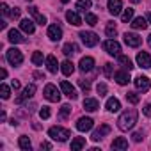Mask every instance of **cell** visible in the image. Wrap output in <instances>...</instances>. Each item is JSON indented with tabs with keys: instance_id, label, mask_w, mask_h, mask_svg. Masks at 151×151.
Segmentation results:
<instances>
[{
	"instance_id": "cell-1",
	"label": "cell",
	"mask_w": 151,
	"mask_h": 151,
	"mask_svg": "<svg viewBox=\"0 0 151 151\" xmlns=\"http://www.w3.org/2000/svg\"><path fill=\"white\" fill-rule=\"evenodd\" d=\"M137 117H139V114H137L135 109H128V110H124V112L119 116V119H117V126H119V130H123V132L132 130V128L135 126V123H137Z\"/></svg>"
},
{
	"instance_id": "cell-2",
	"label": "cell",
	"mask_w": 151,
	"mask_h": 151,
	"mask_svg": "<svg viewBox=\"0 0 151 151\" xmlns=\"http://www.w3.org/2000/svg\"><path fill=\"white\" fill-rule=\"evenodd\" d=\"M48 135H50L53 140H59V142H66V140H68V137H71L69 130L60 128V126H52V128L48 130Z\"/></svg>"
},
{
	"instance_id": "cell-3",
	"label": "cell",
	"mask_w": 151,
	"mask_h": 151,
	"mask_svg": "<svg viewBox=\"0 0 151 151\" xmlns=\"http://www.w3.org/2000/svg\"><path fill=\"white\" fill-rule=\"evenodd\" d=\"M103 48H105V52L109 53V55H121V45L116 41V39H107L105 43H103Z\"/></svg>"
},
{
	"instance_id": "cell-4",
	"label": "cell",
	"mask_w": 151,
	"mask_h": 151,
	"mask_svg": "<svg viewBox=\"0 0 151 151\" xmlns=\"http://www.w3.org/2000/svg\"><path fill=\"white\" fill-rule=\"evenodd\" d=\"M7 60H9V64H13V66H20L22 62H23V53L18 50V48H11V50H7Z\"/></svg>"
},
{
	"instance_id": "cell-5",
	"label": "cell",
	"mask_w": 151,
	"mask_h": 151,
	"mask_svg": "<svg viewBox=\"0 0 151 151\" xmlns=\"http://www.w3.org/2000/svg\"><path fill=\"white\" fill-rule=\"evenodd\" d=\"M45 98L48 101H59L60 100V93L57 91V87L53 84H46V87H45Z\"/></svg>"
},
{
	"instance_id": "cell-6",
	"label": "cell",
	"mask_w": 151,
	"mask_h": 151,
	"mask_svg": "<svg viewBox=\"0 0 151 151\" xmlns=\"http://www.w3.org/2000/svg\"><path fill=\"white\" fill-rule=\"evenodd\" d=\"M80 39H82V43L86 45V46H96L98 45V36L94 34V32H80Z\"/></svg>"
},
{
	"instance_id": "cell-7",
	"label": "cell",
	"mask_w": 151,
	"mask_h": 151,
	"mask_svg": "<svg viewBox=\"0 0 151 151\" xmlns=\"http://www.w3.org/2000/svg\"><path fill=\"white\" fill-rule=\"evenodd\" d=\"M133 82H135V87H137V91H142V93H146V91H149V89H151V80H149L147 77H142V75H140V77H137Z\"/></svg>"
},
{
	"instance_id": "cell-8",
	"label": "cell",
	"mask_w": 151,
	"mask_h": 151,
	"mask_svg": "<svg viewBox=\"0 0 151 151\" xmlns=\"http://www.w3.org/2000/svg\"><path fill=\"white\" fill-rule=\"evenodd\" d=\"M60 91H62L69 100H77V96H78V94H77V89H75L69 82H66V80L60 82Z\"/></svg>"
},
{
	"instance_id": "cell-9",
	"label": "cell",
	"mask_w": 151,
	"mask_h": 151,
	"mask_svg": "<svg viewBox=\"0 0 151 151\" xmlns=\"http://www.w3.org/2000/svg\"><path fill=\"white\" fill-rule=\"evenodd\" d=\"M124 43H126L128 46H132V48H137V46H140L142 39H140V36L135 34V32H126V34H124Z\"/></svg>"
},
{
	"instance_id": "cell-10",
	"label": "cell",
	"mask_w": 151,
	"mask_h": 151,
	"mask_svg": "<svg viewBox=\"0 0 151 151\" xmlns=\"http://www.w3.org/2000/svg\"><path fill=\"white\" fill-rule=\"evenodd\" d=\"M34 93H36V86H34V84H29V86L23 89V93L16 98V103H23V101H27L29 98L34 96Z\"/></svg>"
},
{
	"instance_id": "cell-11",
	"label": "cell",
	"mask_w": 151,
	"mask_h": 151,
	"mask_svg": "<svg viewBox=\"0 0 151 151\" xmlns=\"http://www.w3.org/2000/svg\"><path fill=\"white\" fill-rule=\"evenodd\" d=\"M137 64H139L142 69L151 68V55H149L147 52H139V53H137Z\"/></svg>"
},
{
	"instance_id": "cell-12",
	"label": "cell",
	"mask_w": 151,
	"mask_h": 151,
	"mask_svg": "<svg viewBox=\"0 0 151 151\" xmlns=\"http://www.w3.org/2000/svg\"><path fill=\"white\" fill-rule=\"evenodd\" d=\"M48 37H50L52 41H59V39L62 37V29H60L57 23L50 25V27H48Z\"/></svg>"
},
{
	"instance_id": "cell-13",
	"label": "cell",
	"mask_w": 151,
	"mask_h": 151,
	"mask_svg": "<svg viewBox=\"0 0 151 151\" xmlns=\"http://www.w3.org/2000/svg\"><path fill=\"white\" fill-rule=\"evenodd\" d=\"M93 119L91 117H80L78 121H77V128H78V132H89L91 128H93Z\"/></svg>"
},
{
	"instance_id": "cell-14",
	"label": "cell",
	"mask_w": 151,
	"mask_h": 151,
	"mask_svg": "<svg viewBox=\"0 0 151 151\" xmlns=\"http://www.w3.org/2000/svg\"><path fill=\"white\" fill-rule=\"evenodd\" d=\"M109 133H110V126H109V124H101V126L93 133V137H91V139H93L94 142H98V140H101V139H103L105 135H109Z\"/></svg>"
},
{
	"instance_id": "cell-15",
	"label": "cell",
	"mask_w": 151,
	"mask_h": 151,
	"mask_svg": "<svg viewBox=\"0 0 151 151\" xmlns=\"http://www.w3.org/2000/svg\"><path fill=\"white\" fill-rule=\"evenodd\" d=\"M121 9H123V2H121V0H109V13L112 16L121 14Z\"/></svg>"
},
{
	"instance_id": "cell-16",
	"label": "cell",
	"mask_w": 151,
	"mask_h": 151,
	"mask_svg": "<svg viewBox=\"0 0 151 151\" xmlns=\"http://www.w3.org/2000/svg\"><path fill=\"white\" fill-rule=\"evenodd\" d=\"M94 68V59L93 57H82L80 59V71L87 73V71H93Z\"/></svg>"
},
{
	"instance_id": "cell-17",
	"label": "cell",
	"mask_w": 151,
	"mask_h": 151,
	"mask_svg": "<svg viewBox=\"0 0 151 151\" xmlns=\"http://www.w3.org/2000/svg\"><path fill=\"white\" fill-rule=\"evenodd\" d=\"M114 78H116V82L119 84V86H126L128 82H130V71H117L116 75H114Z\"/></svg>"
},
{
	"instance_id": "cell-18",
	"label": "cell",
	"mask_w": 151,
	"mask_h": 151,
	"mask_svg": "<svg viewBox=\"0 0 151 151\" xmlns=\"http://www.w3.org/2000/svg\"><path fill=\"white\" fill-rule=\"evenodd\" d=\"M29 13L32 14V18L36 20V23H39V25H45V23H46V18H45V14H41V13L37 11V7L30 6V7H29Z\"/></svg>"
},
{
	"instance_id": "cell-19",
	"label": "cell",
	"mask_w": 151,
	"mask_h": 151,
	"mask_svg": "<svg viewBox=\"0 0 151 151\" xmlns=\"http://www.w3.org/2000/svg\"><path fill=\"white\" fill-rule=\"evenodd\" d=\"M7 39H9L11 43H14V45H18V43H25V37H23L18 30H14V29H11V30H9Z\"/></svg>"
},
{
	"instance_id": "cell-20",
	"label": "cell",
	"mask_w": 151,
	"mask_h": 151,
	"mask_svg": "<svg viewBox=\"0 0 151 151\" xmlns=\"http://www.w3.org/2000/svg\"><path fill=\"white\" fill-rule=\"evenodd\" d=\"M66 20L71 23V25H75V27H78V25H82V18L75 13V11H68L66 13Z\"/></svg>"
},
{
	"instance_id": "cell-21",
	"label": "cell",
	"mask_w": 151,
	"mask_h": 151,
	"mask_svg": "<svg viewBox=\"0 0 151 151\" xmlns=\"http://www.w3.org/2000/svg\"><path fill=\"white\" fill-rule=\"evenodd\" d=\"M84 109L89 110V112H94V110L100 109V103H98V100H94V98H86V100H84Z\"/></svg>"
},
{
	"instance_id": "cell-22",
	"label": "cell",
	"mask_w": 151,
	"mask_h": 151,
	"mask_svg": "<svg viewBox=\"0 0 151 151\" xmlns=\"http://www.w3.org/2000/svg\"><path fill=\"white\" fill-rule=\"evenodd\" d=\"M105 107H107V110H109V112H117V110L121 109V101H119L117 98H109Z\"/></svg>"
},
{
	"instance_id": "cell-23",
	"label": "cell",
	"mask_w": 151,
	"mask_h": 151,
	"mask_svg": "<svg viewBox=\"0 0 151 151\" xmlns=\"http://www.w3.org/2000/svg\"><path fill=\"white\" fill-rule=\"evenodd\" d=\"M132 27H133L135 30H144V29L147 27V20H146V18H142V16H139V18H133V22H132Z\"/></svg>"
},
{
	"instance_id": "cell-24",
	"label": "cell",
	"mask_w": 151,
	"mask_h": 151,
	"mask_svg": "<svg viewBox=\"0 0 151 151\" xmlns=\"http://www.w3.org/2000/svg\"><path fill=\"white\" fill-rule=\"evenodd\" d=\"M20 29H22L23 32H27V34H34V30H36L34 22H30V20H22V22H20Z\"/></svg>"
},
{
	"instance_id": "cell-25",
	"label": "cell",
	"mask_w": 151,
	"mask_h": 151,
	"mask_svg": "<svg viewBox=\"0 0 151 151\" xmlns=\"http://www.w3.org/2000/svg\"><path fill=\"white\" fill-rule=\"evenodd\" d=\"M46 68H48L50 73H57V69H59V62H57V59H55L53 55H48V57H46Z\"/></svg>"
},
{
	"instance_id": "cell-26",
	"label": "cell",
	"mask_w": 151,
	"mask_h": 151,
	"mask_svg": "<svg viewBox=\"0 0 151 151\" xmlns=\"http://www.w3.org/2000/svg\"><path fill=\"white\" fill-rule=\"evenodd\" d=\"M82 147H86V139H84V137H75V139L71 140V149H73V151H78V149H82Z\"/></svg>"
},
{
	"instance_id": "cell-27",
	"label": "cell",
	"mask_w": 151,
	"mask_h": 151,
	"mask_svg": "<svg viewBox=\"0 0 151 151\" xmlns=\"http://www.w3.org/2000/svg\"><path fill=\"white\" fill-rule=\"evenodd\" d=\"M60 69H62V73L66 75V77H69V75H73V71H75V64L71 60H64L60 64Z\"/></svg>"
},
{
	"instance_id": "cell-28",
	"label": "cell",
	"mask_w": 151,
	"mask_h": 151,
	"mask_svg": "<svg viewBox=\"0 0 151 151\" xmlns=\"http://www.w3.org/2000/svg\"><path fill=\"white\" fill-rule=\"evenodd\" d=\"M77 52H78V46L75 45V43H66L64 48H62V53H64L66 57H69V55H73V53H77Z\"/></svg>"
},
{
	"instance_id": "cell-29",
	"label": "cell",
	"mask_w": 151,
	"mask_h": 151,
	"mask_svg": "<svg viewBox=\"0 0 151 151\" xmlns=\"http://www.w3.org/2000/svg\"><path fill=\"white\" fill-rule=\"evenodd\" d=\"M117 60H119V64H123V68H124L126 71H132V69H133V62H132L126 55H117Z\"/></svg>"
},
{
	"instance_id": "cell-30",
	"label": "cell",
	"mask_w": 151,
	"mask_h": 151,
	"mask_svg": "<svg viewBox=\"0 0 151 151\" xmlns=\"http://www.w3.org/2000/svg\"><path fill=\"white\" fill-rule=\"evenodd\" d=\"M112 147H114V149H126V147H128V140L123 139V137H117V139H114Z\"/></svg>"
},
{
	"instance_id": "cell-31",
	"label": "cell",
	"mask_w": 151,
	"mask_h": 151,
	"mask_svg": "<svg viewBox=\"0 0 151 151\" xmlns=\"http://www.w3.org/2000/svg\"><path fill=\"white\" fill-rule=\"evenodd\" d=\"M18 146H20L22 149H25V151H30V147H32V144H30L29 137H25V135H22V137H20V140H18Z\"/></svg>"
},
{
	"instance_id": "cell-32",
	"label": "cell",
	"mask_w": 151,
	"mask_h": 151,
	"mask_svg": "<svg viewBox=\"0 0 151 151\" xmlns=\"http://www.w3.org/2000/svg\"><path fill=\"white\" fill-rule=\"evenodd\" d=\"M91 0H78V2H77V9L78 11H86V9H89L91 7Z\"/></svg>"
},
{
	"instance_id": "cell-33",
	"label": "cell",
	"mask_w": 151,
	"mask_h": 151,
	"mask_svg": "<svg viewBox=\"0 0 151 151\" xmlns=\"http://www.w3.org/2000/svg\"><path fill=\"white\" fill-rule=\"evenodd\" d=\"M86 23H87V25H91V27H94V25L98 23L96 14H93V13H86Z\"/></svg>"
},
{
	"instance_id": "cell-34",
	"label": "cell",
	"mask_w": 151,
	"mask_h": 151,
	"mask_svg": "<svg viewBox=\"0 0 151 151\" xmlns=\"http://www.w3.org/2000/svg\"><path fill=\"white\" fill-rule=\"evenodd\" d=\"M105 32H107V36H109V37H114V36L117 34V29H116V25H114L112 22H109V25H107Z\"/></svg>"
},
{
	"instance_id": "cell-35",
	"label": "cell",
	"mask_w": 151,
	"mask_h": 151,
	"mask_svg": "<svg viewBox=\"0 0 151 151\" xmlns=\"http://www.w3.org/2000/svg\"><path fill=\"white\" fill-rule=\"evenodd\" d=\"M32 62L36 66H43V53L41 52H34L32 53Z\"/></svg>"
},
{
	"instance_id": "cell-36",
	"label": "cell",
	"mask_w": 151,
	"mask_h": 151,
	"mask_svg": "<svg viewBox=\"0 0 151 151\" xmlns=\"http://www.w3.org/2000/svg\"><path fill=\"white\" fill-rule=\"evenodd\" d=\"M132 18H133V9H124V13L121 14V20H123L124 23H128Z\"/></svg>"
},
{
	"instance_id": "cell-37",
	"label": "cell",
	"mask_w": 151,
	"mask_h": 151,
	"mask_svg": "<svg viewBox=\"0 0 151 151\" xmlns=\"http://www.w3.org/2000/svg\"><path fill=\"white\" fill-rule=\"evenodd\" d=\"M0 96H2L4 100H7V98L11 96V91H9V87H7L6 84H2V86H0Z\"/></svg>"
},
{
	"instance_id": "cell-38",
	"label": "cell",
	"mask_w": 151,
	"mask_h": 151,
	"mask_svg": "<svg viewBox=\"0 0 151 151\" xmlns=\"http://www.w3.org/2000/svg\"><path fill=\"white\" fill-rule=\"evenodd\" d=\"M126 100H128L130 103H133V105H135V103H139V100H140V98H139V94H137V93H126Z\"/></svg>"
},
{
	"instance_id": "cell-39",
	"label": "cell",
	"mask_w": 151,
	"mask_h": 151,
	"mask_svg": "<svg viewBox=\"0 0 151 151\" xmlns=\"http://www.w3.org/2000/svg\"><path fill=\"white\" fill-rule=\"evenodd\" d=\"M69 114H71V107H69V105H62V107H60V117L66 119Z\"/></svg>"
},
{
	"instance_id": "cell-40",
	"label": "cell",
	"mask_w": 151,
	"mask_h": 151,
	"mask_svg": "<svg viewBox=\"0 0 151 151\" xmlns=\"http://www.w3.org/2000/svg\"><path fill=\"white\" fill-rule=\"evenodd\" d=\"M78 86H80V89H82L84 93H89V91H91V84H89L87 80H78Z\"/></svg>"
},
{
	"instance_id": "cell-41",
	"label": "cell",
	"mask_w": 151,
	"mask_h": 151,
	"mask_svg": "<svg viewBox=\"0 0 151 151\" xmlns=\"http://www.w3.org/2000/svg\"><path fill=\"white\" fill-rule=\"evenodd\" d=\"M39 116H41V119H48V117L52 116V112H50V107H43V109L39 110Z\"/></svg>"
},
{
	"instance_id": "cell-42",
	"label": "cell",
	"mask_w": 151,
	"mask_h": 151,
	"mask_svg": "<svg viewBox=\"0 0 151 151\" xmlns=\"http://www.w3.org/2000/svg\"><path fill=\"white\" fill-rule=\"evenodd\" d=\"M96 91H98V94H100V96H105L109 89H107V86L101 82V84H98V86H96Z\"/></svg>"
},
{
	"instance_id": "cell-43",
	"label": "cell",
	"mask_w": 151,
	"mask_h": 151,
	"mask_svg": "<svg viewBox=\"0 0 151 151\" xmlns=\"http://www.w3.org/2000/svg\"><path fill=\"white\" fill-rule=\"evenodd\" d=\"M20 14H22V9H20V7H14V9H11V14H9V16H11L13 20H18Z\"/></svg>"
},
{
	"instance_id": "cell-44",
	"label": "cell",
	"mask_w": 151,
	"mask_h": 151,
	"mask_svg": "<svg viewBox=\"0 0 151 151\" xmlns=\"http://www.w3.org/2000/svg\"><path fill=\"white\" fill-rule=\"evenodd\" d=\"M112 69H114V66H112L110 62L105 64V69H103V71H105V77H112Z\"/></svg>"
},
{
	"instance_id": "cell-45",
	"label": "cell",
	"mask_w": 151,
	"mask_h": 151,
	"mask_svg": "<svg viewBox=\"0 0 151 151\" xmlns=\"http://www.w3.org/2000/svg\"><path fill=\"white\" fill-rule=\"evenodd\" d=\"M132 137H133V142H140L142 140V132H135Z\"/></svg>"
},
{
	"instance_id": "cell-46",
	"label": "cell",
	"mask_w": 151,
	"mask_h": 151,
	"mask_svg": "<svg viewBox=\"0 0 151 151\" xmlns=\"http://www.w3.org/2000/svg\"><path fill=\"white\" fill-rule=\"evenodd\" d=\"M2 13H4V14H11V9H9L7 4H2Z\"/></svg>"
},
{
	"instance_id": "cell-47",
	"label": "cell",
	"mask_w": 151,
	"mask_h": 151,
	"mask_svg": "<svg viewBox=\"0 0 151 151\" xmlns=\"http://www.w3.org/2000/svg\"><path fill=\"white\" fill-rule=\"evenodd\" d=\"M11 86H13V89H14V91H18V89H20V82H18V80H13V82H11Z\"/></svg>"
},
{
	"instance_id": "cell-48",
	"label": "cell",
	"mask_w": 151,
	"mask_h": 151,
	"mask_svg": "<svg viewBox=\"0 0 151 151\" xmlns=\"http://www.w3.org/2000/svg\"><path fill=\"white\" fill-rule=\"evenodd\" d=\"M144 116H151V105H146L144 107Z\"/></svg>"
},
{
	"instance_id": "cell-49",
	"label": "cell",
	"mask_w": 151,
	"mask_h": 151,
	"mask_svg": "<svg viewBox=\"0 0 151 151\" xmlns=\"http://www.w3.org/2000/svg\"><path fill=\"white\" fill-rule=\"evenodd\" d=\"M41 149H52V144L50 142H43L41 144Z\"/></svg>"
},
{
	"instance_id": "cell-50",
	"label": "cell",
	"mask_w": 151,
	"mask_h": 151,
	"mask_svg": "<svg viewBox=\"0 0 151 151\" xmlns=\"http://www.w3.org/2000/svg\"><path fill=\"white\" fill-rule=\"evenodd\" d=\"M34 78H43V80H45V75H41V73H34Z\"/></svg>"
},
{
	"instance_id": "cell-51",
	"label": "cell",
	"mask_w": 151,
	"mask_h": 151,
	"mask_svg": "<svg viewBox=\"0 0 151 151\" xmlns=\"http://www.w3.org/2000/svg\"><path fill=\"white\" fill-rule=\"evenodd\" d=\"M0 77L6 78V77H7V71H6V69H2V71H0Z\"/></svg>"
},
{
	"instance_id": "cell-52",
	"label": "cell",
	"mask_w": 151,
	"mask_h": 151,
	"mask_svg": "<svg viewBox=\"0 0 151 151\" xmlns=\"http://www.w3.org/2000/svg\"><path fill=\"white\" fill-rule=\"evenodd\" d=\"M146 20H147V22L151 23V13H147V16H146Z\"/></svg>"
},
{
	"instance_id": "cell-53",
	"label": "cell",
	"mask_w": 151,
	"mask_h": 151,
	"mask_svg": "<svg viewBox=\"0 0 151 151\" xmlns=\"http://www.w3.org/2000/svg\"><path fill=\"white\" fill-rule=\"evenodd\" d=\"M147 45H149V48H151V34L147 36Z\"/></svg>"
},
{
	"instance_id": "cell-54",
	"label": "cell",
	"mask_w": 151,
	"mask_h": 151,
	"mask_svg": "<svg viewBox=\"0 0 151 151\" xmlns=\"http://www.w3.org/2000/svg\"><path fill=\"white\" fill-rule=\"evenodd\" d=\"M130 2H132V4H139V2H140V0H130Z\"/></svg>"
},
{
	"instance_id": "cell-55",
	"label": "cell",
	"mask_w": 151,
	"mask_h": 151,
	"mask_svg": "<svg viewBox=\"0 0 151 151\" xmlns=\"http://www.w3.org/2000/svg\"><path fill=\"white\" fill-rule=\"evenodd\" d=\"M60 2H62V4H68V2H69V0H60Z\"/></svg>"
},
{
	"instance_id": "cell-56",
	"label": "cell",
	"mask_w": 151,
	"mask_h": 151,
	"mask_svg": "<svg viewBox=\"0 0 151 151\" xmlns=\"http://www.w3.org/2000/svg\"><path fill=\"white\" fill-rule=\"evenodd\" d=\"M27 2H30V0H27Z\"/></svg>"
}]
</instances>
